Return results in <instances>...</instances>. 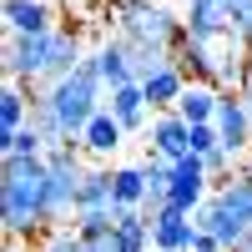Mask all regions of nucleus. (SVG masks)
Returning a JSON list of instances; mask_svg holds the SVG:
<instances>
[{"mask_svg":"<svg viewBox=\"0 0 252 252\" xmlns=\"http://www.w3.org/2000/svg\"><path fill=\"white\" fill-rule=\"evenodd\" d=\"M116 35L126 40V46H146V51H166V56H177V46L187 40V20H182L172 5L146 0V5L116 15Z\"/></svg>","mask_w":252,"mask_h":252,"instance_id":"7ed1b4c3","label":"nucleus"},{"mask_svg":"<svg viewBox=\"0 0 252 252\" xmlns=\"http://www.w3.org/2000/svg\"><path fill=\"white\" fill-rule=\"evenodd\" d=\"M91 56H96V71H101V81H106V91L136 86V76H131V46H126L121 35H106Z\"/></svg>","mask_w":252,"mask_h":252,"instance_id":"9d476101","label":"nucleus"},{"mask_svg":"<svg viewBox=\"0 0 252 252\" xmlns=\"http://www.w3.org/2000/svg\"><path fill=\"white\" fill-rule=\"evenodd\" d=\"M5 252H35V242H5Z\"/></svg>","mask_w":252,"mask_h":252,"instance_id":"c756f323","label":"nucleus"},{"mask_svg":"<svg viewBox=\"0 0 252 252\" xmlns=\"http://www.w3.org/2000/svg\"><path fill=\"white\" fill-rule=\"evenodd\" d=\"M106 111L121 121V131H126V136H131V131H146V126H152V106H146L141 86H121V91H106Z\"/></svg>","mask_w":252,"mask_h":252,"instance_id":"ddd939ff","label":"nucleus"},{"mask_svg":"<svg viewBox=\"0 0 252 252\" xmlns=\"http://www.w3.org/2000/svg\"><path fill=\"white\" fill-rule=\"evenodd\" d=\"M101 5H111L116 15H126V10H136V5H146V0H101Z\"/></svg>","mask_w":252,"mask_h":252,"instance_id":"cd10ccee","label":"nucleus"},{"mask_svg":"<svg viewBox=\"0 0 252 252\" xmlns=\"http://www.w3.org/2000/svg\"><path fill=\"white\" fill-rule=\"evenodd\" d=\"M247 66H252V46H247Z\"/></svg>","mask_w":252,"mask_h":252,"instance_id":"2f4dec72","label":"nucleus"},{"mask_svg":"<svg viewBox=\"0 0 252 252\" xmlns=\"http://www.w3.org/2000/svg\"><path fill=\"white\" fill-rule=\"evenodd\" d=\"M232 35L252 46V0H232Z\"/></svg>","mask_w":252,"mask_h":252,"instance_id":"393cba45","label":"nucleus"},{"mask_svg":"<svg viewBox=\"0 0 252 252\" xmlns=\"http://www.w3.org/2000/svg\"><path fill=\"white\" fill-rule=\"evenodd\" d=\"M146 157H161V161L192 157V126H187L177 111H157L152 126H146Z\"/></svg>","mask_w":252,"mask_h":252,"instance_id":"6e6552de","label":"nucleus"},{"mask_svg":"<svg viewBox=\"0 0 252 252\" xmlns=\"http://www.w3.org/2000/svg\"><path fill=\"white\" fill-rule=\"evenodd\" d=\"M31 106H35V91L20 86V81H5L0 91V136H15L31 126Z\"/></svg>","mask_w":252,"mask_h":252,"instance_id":"dca6fc26","label":"nucleus"},{"mask_svg":"<svg viewBox=\"0 0 252 252\" xmlns=\"http://www.w3.org/2000/svg\"><path fill=\"white\" fill-rule=\"evenodd\" d=\"M187 35L192 40H212L232 31V0H187Z\"/></svg>","mask_w":252,"mask_h":252,"instance_id":"1a4fd4ad","label":"nucleus"},{"mask_svg":"<svg viewBox=\"0 0 252 252\" xmlns=\"http://www.w3.org/2000/svg\"><path fill=\"white\" fill-rule=\"evenodd\" d=\"M217 126H192V157H212L217 152Z\"/></svg>","mask_w":252,"mask_h":252,"instance_id":"a878e982","label":"nucleus"},{"mask_svg":"<svg viewBox=\"0 0 252 252\" xmlns=\"http://www.w3.org/2000/svg\"><path fill=\"white\" fill-rule=\"evenodd\" d=\"M222 207H227V217L237 222V232H247L252 237V177L247 172H237V177H227L217 192H212Z\"/></svg>","mask_w":252,"mask_h":252,"instance_id":"f3484780","label":"nucleus"},{"mask_svg":"<svg viewBox=\"0 0 252 252\" xmlns=\"http://www.w3.org/2000/svg\"><path fill=\"white\" fill-rule=\"evenodd\" d=\"M56 56V31L46 35H5V81H20V86H40L51 71Z\"/></svg>","mask_w":252,"mask_h":252,"instance_id":"39448f33","label":"nucleus"},{"mask_svg":"<svg viewBox=\"0 0 252 252\" xmlns=\"http://www.w3.org/2000/svg\"><path fill=\"white\" fill-rule=\"evenodd\" d=\"M237 96L247 101V111H252V66H247V76H242V86H237Z\"/></svg>","mask_w":252,"mask_h":252,"instance_id":"c85d7f7f","label":"nucleus"},{"mask_svg":"<svg viewBox=\"0 0 252 252\" xmlns=\"http://www.w3.org/2000/svg\"><path fill=\"white\" fill-rule=\"evenodd\" d=\"M35 252H86V242H81L71 227H51V232L35 242Z\"/></svg>","mask_w":252,"mask_h":252,"instance_id":"b1692460","label":"nucleus"},{"mask_svg":"<svg viewBox=\"0 0 252 252\" xmlns=\"http://www.w3.org/2000/svg\"><path fill=\"white\" fill-rule=\"evenodd\" d=\"M111 192L121 212H141L146 207V161L136 166H111Z\"/></svg>","mask_w":252,"mask_h":252,"instance_id":"6ab92c4d","label":"nucleus"},{"mask_svg":"<svg viewBox=\"0 0 252 252\" xmlns=\"http://www.w3.org/2000/svg\"><path fill=\"white\" fill-rule=\"evenodd\" d=\"M121 141H126V131H121V121H116L106 106H101V111L91 116V126L81 131V146H86V157H111Z\"/></svg>","mask_w":252,"mask_h":252,"instance_id":"aec40b11","label":"nucleus"},{"mask_svg":"<svg viewBox=\"0 0 252 252\" xmlns=\"http://www.w3.org/2000/svg\"><path fill=\"white\" fill-rule=\"evenodd\" d=\"M81 152L86 146L81 141H66V146H51L46 152V166H51V227H71L76 222V207H81V182H86L91 166L81 161Z\"/></svg>","mask_w":252,"mask_h":252,"instance_id":"20e7f679","label":"nucleus"},{"mask_svg":"<svg viewBox=\"0 0 252 252\" xmlns=\"http://www.w3.org/2000/svg\"><path fill=\"white\" fill-rule=\"evenodd\" d=\"M242 172H247V177H252V152H247V157H242Z\"/></svg>","mask_w":252,"mask_h":252,"instance_id":"7c9ffc66","label":"nucleus"},{"mask_svg":"<svg viewBox=\"0 0 252 252\" xmlns=\"http://www.w3.org/2000/svg\"><path fill=\"white\" fill-rule=\"evenodd\" d=\"M192 222H197V232L217 237V247H222V252H242V242H247V232H237V222L227 217V207H222L217 197H207L197 212H192Z\"/></svg>","mask_w":252,"mask_h":252,"instance_id":"9b49d317","label":"nucleus"},{"mask_svg":"<svg viewBox=\"0 0 252 252\" xmlns=\"http://www.w3.org/2000/svg\"><path fill=\"white\" fill-rule=\"evenodd\" d=\"M217 141L232 152L237 161L252 152V111H247V101L237 96V91H222V101H217Z\"/></svg>","mask_w":252,"mask_h":252,"instance_id":"0eeeda50","label":"nucleus"},{"mask_svg":"<svg viewBox=\"0 0 252 252\" xmlns=\"http://www.w3.org/2000/svg\"><path fill=\"white\" fill-rule=\"evenodd\" d=\"M217 101H222V91H217V86H202V81H192L172 111H177L187 126H212V121H217Z\"/></svg>","mask_w":252,"mask_h":252,"instance_id":"a211bd4d","label":"nucleus"},{"mask_svg":"<svg viewBox=\"0 0 252 252\" xmlns=\"http://www.w3.org/2000/svg\"><path fill=\"white\" fill-rule=\"evenodd\" d=\"M212 192H217V187H212V177H207L202 157H182V161H172V197H166V207H172V212L192 217Z\"/></svg>","mask_w":252,"mask_h":252,"instance_id":"423d86ee","label":"nucleus"},{"mask_svg":"<svg viewBox=\"0 0 252 252\" xmlns=\"http://www.w3.org/2000/svg\"><path fill=\"white\" fill-rule=\"evenodd\" d=\"M0 15H5V35H46V31H56L46 0H5Z\"/></svg>","mask_w":252,"mask_h":252,"instance_id":"f8f14e48","label":"nucleus"},{"mask_svg":"<svg viewBox=\"0 0 252 252\" xmlns=\"http://www.w3.org/2000/svg\"><path fill=\"white\" fill-rule=\"evenodd\" d=\"M5 157H46V141H40L35 126H26V131H15V136H0V161Z\"/></svg>","mask_w":252,"mask_h":252,"instance_id":"5701e85b","label":"nucleus"},{"mask_svg":"<svg viewBox=\"0 0 252 252\" xmlns=\"http://www.w3.org/2000/svg\"><path fill=\"white\" fill-rule=\"evenodd\" d=\"M86 252H121V247H116V232H111V237H96V242H86Z\"/></svg>","mask_w":252,"mask_h":252,"instance_id":"bb28decb","label":"nucleus"},{"mask_svg":"<svg viewBox=\"0 0 252 252\" xmlns=\"http://www.w3.org/2000/svg\"><path fill=\"white\" fill-rule=\"evenodd\" d=\"M116 247L121 252H146V247H152V222H146L141 212H126L116 222Z\"/></svg>","mask_w":252,"mask_h":252,"instance_id":"4be33fe9","label":"nucleus"},{"mask_svg":"<svg viewBox=\"0 0 252 252\" xmlns=\"http://www.w3.org/2000/svg\"><path fill=\"white\" fill-rule=\"evenodd\" d=\"M187 86H192V81H187V71L172 61V66L157 71L152 81H141V96H146V106H152V116H157V111H172L177 101H182V91H187Z\"/></svg>","mask_w":252,"mask_h":252,"instance_id":"2eb2a0df","label":"nucleus"},{"mask_svg":"<svg viewBox=\"0 0 252 252\" xmlns=\"http://www.w3.org/2000/svg\"><path fill=\"white\" fill-rule=\"evenodd\" d=\"M192 242H197V222L172 212V207L152 222V247L157 252H192Z\"/></svg>","mask_w":252,"mask_h":252,"instance_id":"4468645a","label":"nucleus"},{"mask_svg":"<svg viewBox=\"0 0 252 252\" xmlns=\"http://www.w3.org/2000/svg\"><path fill=\"white\" fill-rule=\"evenodd\" d=\"M51 166L46 157H5L0 161V227L5 242H40L51 232Z\"/></svg>","mask_w":252,"mask_h":252,"instance_id":"f257e3e1","label":"nucleus"},{"mask_svg":"<svg viewBox=\"0 0 252 252\" xmlns=\"http://www.w3.org/2000/svg\"><path fill=\"white\" fill-rule=\"evenodd\" d=\"M46 106L61 116V126H66V136L71 141H81V131L91 126V116L106 106V81H101V71H96V56H86L81 66L66 76V81H56L51 91H35Z\"/></svg>","mask_w":252,"mask_h":252,"instance_id":"f03ea898","label":"nucleus"},{"mask_svg":"<svg viewBox=\"0 0 252 252\" xmlns=\"http://www.w3.org/2000/svg\"><path fill=\"white\" fill-rule=\"evenodd\" d=\"M91 207H116V192H111V166H91L86 182H81V207H76V212H91Z\"/></svg>","mask_w":252,"mask_h":252,"instance_id":"412c9836","label":"nucleus"}]
</instances>
